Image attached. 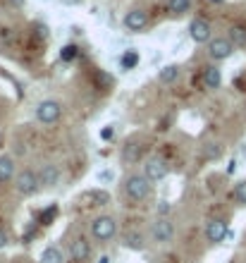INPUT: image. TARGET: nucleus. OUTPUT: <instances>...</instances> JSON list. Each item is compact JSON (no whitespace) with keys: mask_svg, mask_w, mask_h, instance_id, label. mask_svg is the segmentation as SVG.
<instances>
[{"mask_svg":"<svg viewBox=\"0 0 246 263\" xmlns=\"http://www.w3.org/2000/svg\"><path fill=\"white\" fill-rule=\"evenodd\" d=\"M124 192H127V196H129L131 201H144L148 199L150 194V180L146 177V175H129L127 180H124Z\"/></svg>","mask_w":246,"mask_h":263,"instance_id":"1","label":"nucleus"},{"mask_svg":"<svg viewBox=\"0 0 246 263\" xmlns=\"http://www.w3.org/2000/svg\"><path fill=\"white\" fill-rule=\"evenodd\" d=\"M117 232V222L115 218H110V215H98V218H93V222H91V237L96 239V242H108V239H112Z\"/></svg>","mask_w":246,"mask_h":263,"instance_id":"2","label":"nucleus"},{"mask_svg":"<svg viewBox=\"0 0 246 263\" xmlns=\"http://www.w3.org/2000/svg\"><path fill=\"white\" fill-rule=\"evenodd\" d=\"M14 184H17V192L22 196H34L41 187V180H39V175L34 170H22L17 177H14Z\"/></svg>","mask_w":246,"mask_h":263,"instance_id":"3","label":"nucleus"},{"mask_svg":"<svg viewBox=\"0 0 246 263\" xmlns=\"http://www.w3.org/2000/svg\"><path fill=\"white\" fill-rule=\"evenodd\" d=\"M62 115V105L58 101H41L36 105V120L43 125H55Z\"/></svg>","mask_w":246,"mask_h":263,"instance_id":"4","label":"nucleus"},{"mask_svg":"<svg viewBox=\"0 0 246 263\" xmlns=\"http://www.w3.org/2000/svg\"><path fill=\"white\" fill-rule=\"evenodd\" d=\"M227 237H230V228H227V222L222 220V218H213V220L205 225V239L211 244L225 242Z\"/></svg>","mask_w":246,"mask_h":263,"instance_id":"5","label":"nucleus"},{"mask_svg":"<svg viewBox=\"0 0 246 263\" xmlns=\"http://www.w3.org/2000/svg\"><path fill=\"white\" fill-rule=\"evenodd\" d=\"M175 235V228H172V222L167 218H158L153 222V228H150V237H153V242L158 244H167Z\"/></svg>","mask_w":246,"mask_h":263,"instance_id":"6","label":"nucleus"},{"mask_svg":"<svg viewBox=\"0 0 246 263\" xmlns=\"http://www.w3.org/2000/svg\"><path fill=\"white\" fill-rule=\"evenodd\" d=\"M232 53H234V43L230 39H213L208 43V55L213 60H227Z\"/></svg>","mask_w":246,"mask_h":263,"instance_id":"7","label":"nucleus"},{"mask_svg":"<svg viewBox=\"0 0 246 263\" xmlns=\"http://www.w3.org/2000/svg\"><path fill=\"white\" fill-rule=\"evenodd\" d=\"M146 177H148L150 182H160V180H165L167 177V173H170V165L165 163L163 158H148L146 160Z\"/></svg>","mask_w":246,"mask_h":263,"instance_id":"8","label":"nucleus"},{"mask_svg":"<svg viewBox=\"0 0 246 263\" xmlns=\"http://www.w3.org/2000/svg\"><path fill=\"white\" fill-rule=\"evenodd\" d=\"M211 34H213L211 24H208L205 20H201V17H196V20H194L192 24H189V36H192V41H194V43L213 41Z\"/></svg>","mask_w":246,"mask_h":263,"instance_id":"9","label":"nucleus"},{"mask_svg":"<svg viewBox=\"0 0 246 263\" xmlns=\"http://www.w3.org/2000/svg\"><path fill=\"white\" fill-rule=\"evenodd\" d=\"M124 27L129 29V31H134V34L144 31L148 27V14L144 10H129V12L124 14Z\"/></svg>","mask_w":246,"mask_h":263,"instance_id":"10","label":"nucleus"},{"mask_svg":"<svg viewBox=\"0 0 246 263\" xmlns=\"http://www.w3.org/2000/svg\"><path fill=\"white\" fill-rule=\"evenodd\" d=\"M69 256H72V261L77 263H84L91 258V244L86 237H77L74 242H72V249H69Z\"/></svg>","mask_w":246,"mask_h":263,"instance_id":"11","label":"nucleus"},{"mask_svg":"<svg viewBox=\"0 0 246 263\" xmlns=\"http://www.w3.org/2000/svg\"><path fill=\"white\" fill-rule=\"evenodd\" d=\"M220 84H222V74H220V69L215 67V65H211V67L203 69V86L205 89H220Z\"/></svg>","mask_w":246,"mask_h":263,"instance_id":"12","label":"nucleus"},{"mask_svg":"<svg viewBox=\"0 0 246 263\" xmlns=\"http://www.w3.org/2000/svg\"><path fill=\"white\" fill-rule=\"evenodd\" d=\"M39 180H41L43 187H55L58 180H60V170L55 165H43L41 167V175H39Z\"/></svg>","mask_w":246,"mask_h":263,"instance_id":"13","label":"nucleus"},{"mask_svg":"<svg viewBox=\"0 0 246 263\" xmlns=\"http://www.w3.org/2000/svg\"><path fill=\"white\" fill-rule=\"evenodd\" d=\"M14 177V160L10 156H0V182H10Z\"/></svg>","mask_w":246,"mask_h":263,"instance_id":"14","label":"nucleus"},{"mask_svg":"<svg viewBox=\"0 0 246 263\" xmlns=\"http://www.w3.org/2000/svg\"><path fill=\"white\" fill-rule=\"evenodd\" d=\"M227 39L234 43V48H244V46H246V27L234 24V27L230 29V36H227Z\"/></svg>","mask_w":246,"mask_h":263,"instance_id":"15","label":"nucleus"},{"mask_svg":"<svg viewBox=\"0 0 246 263\" xmlns=\"http://www.w3.org/2000/svg\"><path fill=\"white\" fill-rule=\"evenodd\" d=\"M189 7H192V0H167V12L175 17L189 12Z\"/></svg>","mask_w":246,"mask_h":263,"instance_id":"16","label":"nucleus"},{"mask_svg":"<svg viewBox=\"0 0 246 263\" xmlns=\"http://www.w3.org/2000/svg\"><path fill=\"white\" fill-rule=\"evenodd\" d=\"M177 77H179V67H177V65H165V67L160 69L158 79H160L163 84H172V82H177Z\"/></svg>","mask_w":246,"mask_h":263,"instance_id":"17","label":"nucleus"},{"mask_svg":"<svg viewBox=\"0 0 246 263\" xmlns=\"http://www.w3.org/2000/svg\"><path fill=\"white\" fill-rule=\"evenodd\" d=\"M120 65H122V69H134L139 65V50H127L120 58Z\"/></svg>","mask_w":246,"mask_h":263,"instance_id":"18","label":"nucleus"},{"mask_svg":"<svg viewBox=\"0 0 246 263\" xmlns=\"http://www.w3.org/2000/svg\"><path fill=\"white\" fill-rule=\"evenodd\" d=\"M41 263H62V254H60V249H55V247H48V249H43V254H41Z\"/></svg>","mask_w":246,"mask_h":263,"instance_id":"19","label":"nucleus"},{"mask_svg":"<svg viewBox=\"0 0 246 263\" xmlns=\"http://www.w3.org/2000/svg\"><path fill=\"white\" fill-rule=\"evenodd\" d=\"M124 244H127L129 249H144V235H139V232H129V235L124 237Z\"/></svg>","mask_w":246,"mask_h":263,"instance_id":"20","label":"nucleus"},{"mask_svg":"<svg viewBox=\"0 0 246 263\" xmlns=\"http://www.w3.org/2000/svg\"><path fill=\"white\" fill-rule=\"evenodd\" d=\"M203 156L208 160H218L220 156H222V146H220V144H205Z\"/></svg>","mask_w":246,"mask_h":263,"instance_id":"21","label":"nucleus"},{"mask_svg":"<svg viewBox=\"0 0 246 263\" xmlns=\"http://www.w3.org/2000/svg\"><path fill=\"white\" fill-rule=\"evenodd\" d=\"M77 53H79V48H77L74 43H69V46H65V48L60 50V60L62 63H72L77 58Z\"/></svg>","mask_w":246,"mask_h":263,"instance_id":"22","label":"nucleus"},{"mask_svg":"<svg viewBox=\"0 0 246 263\" xmlns=\"http://www.w3.org/2000/svg\"><path fill=\"white\" fill-rule=\"evenodd\" d=\"M139 156H141V146H137V144H127V146H124V160L134 163V160H139Z\"/></svg>","mask_w":246,"mask_h":263,"instance_id":"23","label":"nucleus"},{"mask_svg":"<svg viewBox=\"0 0 246 263\" xmlns=\"http://www.w3.org/2000/svg\"><path fill=\"white\" fill-rule=\"evenodd\" d=\"M110 196L105 194V192H89V194H84L82 201L84 203H89V201H96V203H108Z\"/></svg>","mask_w":246,"mask_h":263,"instance_id":"24","label":"nucleus"},{"mask_svg":"<svg viewBox=\"0 0 246 263\" xmlns=\"http://www.w3.org/2000/svg\"><path fill=\"white\" fill-rule=\"evenodd\" d=\"M234 199L239 206H246V180H241L237 187H234Z\"/></svg>","mask_w":246,"mask_h":263,"instance_id":"25","label":"nucleus"},{"mask_svg":"<svg viewBox=\"0 0 246 263\" xmlns=\"http://www.w3.org/2000/svg\"><path fill=\"white\" fill-rule=\"evenodd\" d=\"M55 213H58V208H55V206H50L48 211H43V213H41V222H43V225H50V222H53V218H55Z\"/></svg>","mask_w":246,"mask_h":263,"instance_id":"26","label":"nucleus"},{"mask_svg":"<svg viewBox=\"0 0 246 263\" xmlns=\"http://www.w3.org/2000/svg\"><path fill=\"white\" fill-rule=\"evenodd\" d=\"M5 244H7V232L0 230V249H5Z\"/></svg>","mask_w":246,"mask_h":263,"instance_id":"27","label":"nucleus"},{"mask_svg":"<svg viewBox=\"0 0 246 263\" xmlns=\"http://www.w3.org/2000/svg\"><path fill=\"white\" fill-rule=\"evenodd\" d=\"M60 3H65V5H79L82 0H60Z\"/></svg>","mask_w":246,"mask_h":263,"instance_id":"28","label":"nucleus"},{"mask_svg":"<svg viewBox=\"0 0 246 263\" xmlns=\"http://www.w3.org/2000/svg\"><path fill=\"white\" fill-rule=\"evenodd\" d=\"M234 170H237V163H234V160H232V163H230V167H227V173L232 175V173H234Z\"/></svg>","mask_w":246,"mask_h":263,"instance_id":"29","label":"nucleus"},{"mask_svg":"<svg viewBox=\"0 0 246 263\" xmlns=\"http://www.w3.org/2000/svg\"><path fill=\"white\" fill-rule=\"evenodd\" d=\"M98 263H110V256H101L98 258Z\"/></svg>","mask_w":246,"mask_h":263,"instance_id":"30","label":"nucleus"},{"mask_svg":"<svg viewBox=\"0 0 246 263\" xmlns=\"http://www.w3.org/2000/svg\"><path fill=\"white\" fill-rule=\"evenodd\" d=\"M208 3H213V5H220V3H225V0H208Z\"/></svg>","mask_w":246,"mask_h":263,"instance_id":"31","label":"nucleus"},{"mask_svg":"<svg viewBox=\"0 0 246 263\" xmlns=\"http://www.w3.org/2000/svg\"><path fill=\"white\" fill-rule=\"evenodd\" d=\"M12 5H24V0H12Z\"/></svg>","mask_w":246,"mask_h":263,"instance_id":"32","label":"nucleus"}]
</instances>
